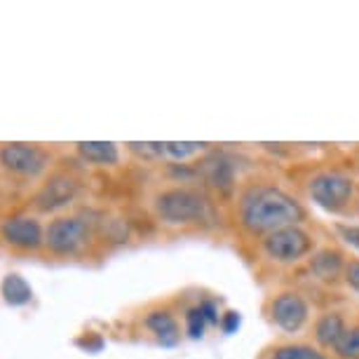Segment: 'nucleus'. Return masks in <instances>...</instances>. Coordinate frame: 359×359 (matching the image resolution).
<instances>
[{
  "label": "nucleus",
  "mask_w": 359,
  "mask_h": 359,
  "mask_svg": "<svg viewBox=\"0 0 359 359\" xmlns=\"http://www.w3.org/2000/svg\"><path fill=\"white\" fill-rule=\"evenodd\" d=\"M200 172L205 174V179L209 184L216 186L223 193H228L230 188H233V181H235L233 165H230L226 158H221V155H209L200 165Z\"/></svg>",
  "instance_id": "f8f14e48"
},
{
  "label": "nucleus",
  "mask_w": 359,
  "mask_h": 359,
  "mask_svg": "<svg viewBox=\"0 0 359 359\" xmlns=\"http://www.w3.org/2000/svg\"><path fill=\"white\" fill-rule=\"evenodd\" d=\"M127 146H130L132 153H137V155H141V158H148V160L162 158V155H165V144H153V141L137 144V141H132V144H127Z\"/></svg>",
  "instance_id": "aec40b11"
},
{
  "label": "nucleus",
  "mask_w": 359,
  "mask_h": 359,
  "mask_svg": "<svg viewBox=\"0 0 359 359\" xmlns=\"http://www.w3.org/2000/svg\"><path fill=\"white\" fill-rule=\"evenodd\" d=\"M0 235L8 245L17 249H38L45 245V233L31 216H10L0 223Z\"/></svg>",
  "instance_id": "6e6552de"
},
{
  "label": "nucleus",
  "mask_w": 359,
  "mask_h": 359,
  "mask_svg": "<svg viewBox=\"0 0 359 359\" xmlns=\"http://www.w3.org/2000/svg\"><path fill=\"white\" fill-rule=\"evenodd\" d=\"M221 327L226 334L235 331V327H240V315L237 313H226V317H221Z\"/></svg>",
  "instance_id": "5701e85b"
},
{
  "label": "nucleus",
  "mask_w": 359,
  "mask_h": 359,
  "mask_svg": "<svg viewBox=\"0 0 359 359\" xmlns=\"http://www.w3.org/2000/svg\"><path fill=\"white\" fill-rule=\"evenodd\" d=\"M352 193H355V184H352L350 176L341 172H320L308 184V195L313 198L315 205L331 214L348 207Z\"/></svg>",
  "instance_id": "7ed1b4c3"
},
{
  "label": "nucleus",
  "mask_w": 359,
  "mask_h": 359,
  "mask_svg": "<svg viewBox=\"0 0 359 359\" xmlns=\"http://www.w3.org/2000/svg\"><path fill=\"white\" fill-rule=\"evenodd\" d=\"M144 324L153 331L155 338H158L165 348H172V345L179 343L181 331H179V324L174 320V315L169 313V310H153V313L146 315Z\"/></svg>",
  "instance_id": "9d476101"
},
{
  "label": "nucleus",
  "mask_w": 359,
  "mask_h": 359,
  "mask_svg": "<svg viewBox=\"0 0 359 359\" xmlns=\"http://www.w3.org/2000/svg\"><path fill=\"white\" fill-rule=\"evenodd\" d=\"M334 350L341 359H359V327L345 331Z\"/></svg>",
  "instance_id": "6ab92c4d"
},
{
  "label": "nucleus",
  "mask_w": 359,
  "mask_h": 359,
  "mask_svg": "<svg viewBox=\"0 0 359 359\" xmlns=\"http://www.w3.org/2000/svg\"><path fill=\"white\" fill-rule=\"evenodd\" d=\"M78 153L92 165H115L120 160V151L113 141H80Z\"/></svg>",
  "instance_id": "2eb2a0df"
},
{
  "label": "nucleus",
  "mask_w": 359,
  "mask_h": 359,
  "mask_svg": "<svg viewBox=\"0 0 359 359\" xmlns=\"http://www.w3.org/2000/svg\"><path fill=\"white\" fill-rule=\"evenodd\" d=\"M0 165L19 176H40L47 167V155L38 146L8 144L0 148Z\"/></svg>",
  "instance_id": "423d86ee"
},
{
  "label": "nucleus",
  "mask_w": 359,
  "mask_h": 359,
  "mask_svg": "<svg viewBox=\"0 0 359 359\" xmlns=\"http://www.w3.org/2000/svg\"><path fill=\"white\" fill-rule=\"evenodd\" d=\"M345 284H348L350 289H355L359 291V261H350V263H345Z\"/></svg>",
  "instance_id": "4be33fe9"
},
{
  "label": "nucleus",
  "mask_w": 359,
  "mask_h": 359,
  "mask_svg": "<svg viewBox=\"0 0 359 359\" xmlns=\"http://www.w3.org/2000/svg\"><path fill=\"white\" fill-rule=\"evenodd\" d=\"M0 294H3L8 306H26L33 298V289L22 275H8L0 284Z\"/></svg>",
  "instance_id": "dca6fc26"
},
{
  "label": "nucleus",
  "mask_w": 359,
  "mask_h": 359,
  "mask_svg": "<svg viewBox=\"0 0 359 359\" xmlns=\"http://www.w3.org/2000/svg\"><path fill=\"white\" fill-rule=\"evenodd\" d=\"M273 359H324V355L313 345H303V343H291L282 345L275 350Z\"/></svg>",
  "instance_id": "f3484780"
},
{
  "label": "nucleus",
  "mask_w": 359,
  "mask_h": 359,
  "mask_svg": "<svg viewBox=\"0 0 359 359\" xmlns=\"http://www.w3.org/2000/svg\"><path fill=\"white\" fill-rule=\"evenodd\" d=\"M242 226L254 235H270L275 230L298 226L303 221V207L289 193L273 186L254 188L242 200Z\"/></svg>",
  "instance_id": "f257e3e1"
},
{
  "label": "nucleus",
  "mask_w": 359,
  "mask_h": 359,
  "mask_svg": "<svg viewBox=\"0 0 359 359\" xmlns=\"http://www.w3.org/2000/svg\"><path fill=\"white\" fill-rule=\"evenodd\" d=\"M202 151H205V144H200V141H167L165 144V155L172 160L195 158Z\"/></svg>",
  "instance_id": "a211bd4d"
},
{
  "label": "nucleus",
  "mask_w": 359,
  "mask_h": 359,
  "mask_svg": "<svg viewBox=\"0 0 359 359\" xmlns=\"http://www.w3.org/2000/svg\"><path fill=\"white\" fill-rule=\"evenodd\" d=\"M209 324H221V317H219V310L212 301H205L200 303V306H195L188 310L186 315V329H188V336L191 338H202L205 336V329Z\"/></svg>",
  "instance_id": "ddd939ff"
},
{
  "label": "nucleus",
  "mask_w": 359,
  "mask_h": 359,
  "mask_svg": "<svg viewBox=\"0 0 359 359\" xmlns=\"http://www.w3.org/2000/svg\"><path fill=\"white\" fill-rule=\"evenodd\" d=\"M155 212L162 221L174 223V226L200 223L209 216V202L193 188H169L155 198Z\"/></svg>",
  "instance_id": "f03ea898"
},
{
  "label": "nucleus",
  "mask_w": 359,
  "mask_h": 359,
  "mask_svg": "<svg viewBox=\"0 0 359 359\" xmlns=\"http://www.w3.org/2000/svg\"><path fill=\"white\" fill-rule=\"evenodd\" d=\"M310 270L315 273L317 280L322 282H334L336 277H341L345 273V261L341 252L336 249H322L310 259Z\"/></svg>",
  "instance_id": "9b49d317"
},
{
  "label": "nucleus",
  "mask_w": 359,
  "mask_h": 359,
  "mask_svg": "<svg viewBox=\"0 0 359 359\" xmlns=\"http://www.w3.org/2000/svg\"><path fill=\"white\" fill-rule=\"evenodd\" d=\"M270 315H273V322L287 334H296V331L303 329V324L308 322V303L306 298L296 291H282L280 296L273 298L270 303Z\"/></svg>",
  "instance_id": "0eeeda50"
},
{
  "label": "nucleus",
  "mask_w": 359,
  "mask_h": 359,
  "mask_svg": "<svg viewBox=\"0 0 359 359\" xmlns=\"http://www.w3.org/2000/svg\"><path fill=\"white\" fill-rule=\"evenodd\" d=\"M336 230L341 233L345 245H350L352 249H357L359 252V226H338Z\"/></svg>",
  "instance_id": "412c9836"
},
{
  "label": "nucleus",
  "mask_w": 359,
  "mask_h": 359,
  "mask_svg": "<svg viewBox=\"0 0 359 359\" xmlns=\"http://www.w3.org/2000/svg\"><path fill=\"white\" fill-rule=\"evenodd\" d=\"M263 249L277 263H296L313 249V237L301 226H289L263 237Z\"/></svg>",
  "instance_id": "20e7f679"
},
{
  "label": "nucleus",
  "mask_w": 359,
  "mask_h": 359,
  "mask_svg": "<svg viewBox=\"0 0 359 359\" xmlns=\"http://www.w3.org/2000/svg\"><path fill=\"white\" fill-rule=\"evenodd\" d=\"M90 230L87 223L78 216H62L54 219L45 230V245L54 254H76L85 247Z\"/></svg>",
  "instance_id": "39448f33"
},
{
  "label": "nucleus",
  "mask_w": 359,
  "mask_h": 359,
  "mask_svg": "<svg viewBox=\"0 0 359 359\" xmlns=\"http://www.w3.org/2000/svg\"><path fill=\"white\" fill-rule=\"evenodd\" d=\"M76 198H78V181L73 176L57 174L38 191L36 205L43 212H57V209L69 207Z\"/></svg>",
  "instance_id": "1a4fd4ad"
},
{
  "label": "nucleus",
  "mask_w": 359,
  "mask_h": 359,
  "mask_svg": "<svg viewBox=\"0 0 359 359\" xmlns=\"http://www.w3.org/2000/svg\"><path fill=\"white\" fill-rule=\"evenodd\" d=\"M345 331H348V327H345L343 315L338 313H324L315 324V338L322 348H336Z\"/></svg>",
  "instance_id": "4468645a"
}]
</instances>
